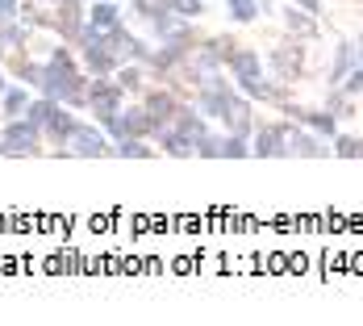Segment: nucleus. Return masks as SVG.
Listing matches in <instances>:
<instances>
[{"mask_svg":"<svg viewBox=\"0 0 363 326\" xmlns=\"http://www.w3.org/2000/svg\"><path fill=\"white\" fill-rule=\"evenodd\" d=\"M34 88L42 92V97L59 101V105H84V75L75 72V59L63 50V46H55L50 59L38 67Z\"/></svg>","mask_w":363,"mask_h":326,"instance_id":"obj_1","label":"nucleus"},{"mask_svg":"<svg viewBox=\"0 0 363 326\" xmlns=\"http://www.w3.org/2000/svg\"><path fill=\"white\" fill-rule=\"evenodd\" d=\"M38 143H42V130L30 117H9L0 130V155H34Z\"/></svg>","mask_w":363,"mask_h":326,"instance_id":"obj_2","label":"nucleus"},{"mask_svg":"<svg viewBox=\"0 0 363 326\" xmlns=\"http://www.w3.org/2000/svg\"><path fill=\"white\" fill-rule=\"evenodd\" d=\"M234 101H238V97H234L230 80H221V75H205V80H201V92H196V109H201L205 117H221V113L234 105Z\"/></svg>","mask_w":363,"mask_h":326,"instance_id":"obj_3","label":"nucleus"},{"mask_svg":"<svg viewBox=\"0 0 363 326\" xmlns=\"http://www.w3.org/2000/svg\"><path fill=\"white\" fill-rule=\"evenodd\" d=\"M67 155H79V159H101V155H109V138L96 130V126H75L72 138H67Z\"/></svg>","mask_w":363,"mask_h":326,"instance_id":"obj_4","label":"nucleus"},{"mask_svg":"<svg viewBox=\"0 0 363 326\" xmlns=\"http://www.w3.org/2000/svg\"><path fill=\"white\" fill-rule=\"evenodd\" d=\"M121 101H125V88H121L117 80L109 84L105 75H96V84L88 88V105H92V113H117Z\"/></svg>","mask_w":363,"mask_h":326,"instance_id":"obj_5","label":"nucleus"},{"mask_svg":"<svg viewBox=\"0 0 363 326\" xmlns=\"http://www.w3.org/2000/svg\"><path fill=\"white\" fill-rule=\"evenodd\" d=\"M117 130H121V138H146V134H155V121H150L146 105L117 109Z\"/></svg>","mask_w":363,"mask_h":326,"instance_id":"obj_6","label":"nucleus"},{"mask_svg":"<svg viewBox=\"0 0 363 326\" xmlns=\"http://www.w3.org/2000/svg\"><path fill=\"white\" fill-rule=\"evenodd\" d=\"M230 72H234V80H238V88L242 84H251V80H259L263 75V59L255 55V50H247V46H238V50H230Z\"/></svg>","mask_w":363,"mask_h":326,"instance_id":"obj_7","label":"nucleus"},{"mask_svg":"<svg viewBox=\"0 0 363 326\" xmlns=\"http://www.w3.org/2000/svg\"><path fill=\"white\" fill-rule=\"evenodd\" d=\"M251 155H263V159H276V155H289V130L284 126H267L255 134Z\"/></svg>","mask_w":363,"mask_h":326,"instance_id":"obj_8","label":"nucleus"},{"mask_svg":"<svg viewBox=\"0 0 363 326\" xmlns=\"http://www.w3.org/2000/svg\"><path fill=\"white\" fill-rule=\"evenodd\" d=\"M146 113H150L155 134H159L163 126H172V121H176V113H180V109H176V97H172V92H150V97H146Z\"/></svg>","mask_w":363,"mask_h":326,"instance_id":"obj_9","label":"nucleus"},{"mask_svg":"<svg viewBox=\"0 0 363 326\" xmlns=\"http://www.w3.org/2000/svg\"><path fill=\"white\" fill-rule=\"evenodd\" d=\"M88 26H92V30H117V26H121V4H117V0H92Z\"/></svg>","mask_w":363,"mask_h":326,"instance_id":"obj_10","label":"nucleus"},{"mask_svg":"<svg viewBox=\"0 0 363 326\" xmlns=\"http://www.w3.org/2000/svg\"><path fill=\"white\" fill-rule=\"evenodd\" d=\"M75 126H79V121H75L72 113H67L63 105H55L50 121H46V134H50V138H55L59 146H67V138H72V130H75Z\"/></svg>","mask_w":363,"mask_h":326,"instance_id":"obj_11","label":"nucleus"},{"mask_svg":"<svg viewBox=\"0 0 363 326\" xmlns=\"http://www.w3.org/2000/svg\"><path fill=\"white\" fill-rule=\"evenodd\" d=\"M221 121L230 126V134H247L251 130V105L247 101H234V105L221 113Z\"/></svg>","mask_w":363,"mask_h":326,"instance_id":"obj_12","label":"nucleus"},{"mask_svg":"<svg viewBox=\"0 0 363 326\" xmlns=\"http://www.w3.org/2000/svg\"><path fill=\"white\" fill-rule=\"evenodd\" d=\"M0 109H4V117H26V109H30V92H26V88H4Z\"/></svg>","mask_w":363,"mask_h":326,"instance_id":"obj_13","label":"nucleus"},{"mask_svg":"<svg viewBox=\"0 0 363 326\" xmlns=\"http://www.w3.org/2000/svg\"><path fill=\"white\" fill-rule=\"evenodd\" d=\"M272 67H276L280 80H289V75L301 67V46H284V50H276V55H272Z\"/></svg>","mask_w":363,"mask_h":326,"instance_id":"obj_14","label":"nucleus"},{"mask_svg":"<svg viewBox=\"0 0 363 326\" xmlns=\"http://www.w3.org/2000/svg\"><path fill=\"white\" fill-rule=\"evenodd\" d=\"M296 117H301L305 126H313L318 134H326V138L338 134V113H301V109H296Z\"/></svg>","mask_w":363,"mask_h":326,"instance_id":"obj_15","label":"nucleus"},{"mask_svg":"<svg viewBox=\"0 0 363 326\" xmlns=\"http://www.w3.org/2000/svg\"><path fill=\"white\" fill-rule=\"evenodd\" d=\"M55 105H59V101H50V97H42V92H38V101H30V109H26V117L34 121L38 130H46V121H50V113H55Z\"/></svg>","mask_w":363,"mask_h":326,"instance_id":"obj_16","label":"nucleus"},{"mask_svg":"<svg viewBox=\"0 0 363 326\" xmlns=\"http://www.w3.org/2000/svg\"><path fill=\"white\" fill-rule=\"evenodd\" d=\"M242 155H251V146L242 143V134H225L218 143V159H242Z\"/></svg>","mask_w":363,"mask_h":326,"instance_id":"obj_17","label":"nucleus"},{"mask_svg":"<svg viewBox=\"0 0 363 326\" xmlns=\"http://www.w3.org/2000/svg\"><path fill=\"white\" fill-rule=\"evenodd\" d=\"M351 63H355V50H351V46H338V63H334V72H330V84H342L347 72H351Z\"/></svg>","mask_w":363,"mask_h":326,"instance_id":"obj_18","label":"nucleus"},{"mask_svg":"<svg viewBox=\"0 0 363 326\" xmlns=\"http://www.w3.org/2000/svg\"><path fill=\"white\" fill-rule=\"evenodd\" d=\"M225 9H230V17H234V21H255V13H259V4H255V0H225Z\"/></svg>","mask_w":363,"mask_h":326,"instance_id":"obj_19","label":"nucleus"},{"mask_svg":"<svg viewBox=\"0 0 363 326\" xmlns=\"http://www.w3.org/2000/svg\"><path fill=\"white\" fill-rule=\"evenodd\" d=\"M289 155H322V146L309 134H289Z\"/></svg>","mask_w":363,"mask_h":326,"instance_id":"obj_20","label":"nucleus"},{"mask_svg":"<svg viewBox=\"0 0 363 326\" xmlns=\"http://www.w3.org/2000/svg\"><path fill=\"white\" fill-rule=\"evenodd\" d=\"M172 13H180V17H201L205 13V0H163Z\"/></svg>","mask_w":363,"mask_h":326,"instance_id":"obj_21","label":"nucleus"},{"mask_svg":"<svg viewBox=\"0 0 363 326\" xmlns=\"http://www.w3.org/2000/svg\"><path fill=\"white\" fill-rule=\"evenodd\" d=\"M113 151L125 155V159H130V155H134V159H146V155H150V146H146L143 138H121V146H113Z\"/></svg>","mask_w":363,"mask_h":326,"instance_id":"obj_22","label":"nucleus"},{"mask_svg":"<svg viewBox=\"0 0 363 326\" xmlns=\"http://www.w3.org/2000/svg\"><path fill=\"white\" fill-rule=\"evenodd\" d=\"M117 84H121L125 92H138V88H143V72H138V67H117Z\"/></svg>","mask_w":363,"mask_h":326,"instance_id":"obj_23","label":"nucleus"},{"mask_svg":"<svg viewBox=\"0 0 363 326\" xmlns=\"http://www.w3.org/2000/svg\"><path fill=\"white\" fill-rule=\"evenodd\" d=\"M284 21H289L292 34H313V21H309L305 13H296V9H289V13H284Z\"/></svg>","mask_w":363,"mask_h":326,"instance_id":"obj_24","label":"nucleus"},{"mask_svg":"<svg viewBox=\"0 0 363 326\" xmlns=\"http://www.w3.org/2000/svg\"><path fill=\"white\" fill-rule=\"evenodd\" d=\"M334 151H338L342 159H355V155H363V143H359V138H338Z\"/></svg>","mask_w":363,"mask_h":326,"instance_id":"obj_25","label":"nucleus"},{"mask_svg":"<svg viewBox=\"0 0 363 326\" xmlns=\"http://www.w3.org/2000/svg\"><path fill=\"white\" fill-rule=\"evenodd\" d=\"M342 92H347V97L363 92V67H351V72H347V84H342Z\"/></svg>","mask_w":363,"mask_h":326,"instance_id":"obj_26","label":"nucleus"},{"mask_svg":"<svg viewBox=\"0 0 363 326\" xmlns=\"http://www.w3.org/2000/svg\"><path fill=\"white\" fill-rule=\"evenodd\" d=\"M17 13H21V4H17V0H0V21H13Z\"/></svg>","mask_w":363,"mask_h":326,"instance_id":"obj_27","label":"nucleus"},{"mask_svg":"<svg viewBox=\"0 0 363 326\" xmlns=\"http://www.w3.org/2000/svg\"><path fill=\"white\" fill-rule=\"evenodd\" d=\"M296 4H301L305 13H318V9H322V0H296Z\"/></svg>","mask_w":363,"mask_h":326,"instance_id":"obj_28","label":"nucleus"},{"mask_svg":"<svg viewBox=\"0 0 363 326\" xmlns=\"http://www.w3.org/2000/svg\"><path fill=\"white\" fill-rule=\"evenodd\" d=\"M355 59H359V63H363V42H359V46H355Z\"/></svg>","mask_w":363,"mask_h":326,"instance_id":"obj_29","label":"nucleus"},{"mask_svg":"<svg viewBox=\"0 0 363 326\" xmlns=\"http://www.w3.org/2000/svg\"><path fill=\"white\" fill-rule=\"evenodd\" d=\"M4 88H9V84H4V72H0V97H4Z\"/></svg>","mask_w":363,"mask_h":326,"instance_id":"obj_30","label":"nucleus"},{"mask_svg":"<svg viewBox=\"0 0 363 326\" xmlns=\"http://www.w3.org/2000/svg\"><path fill=\"white\" fill-rule=\"evenodd\" d=\"M46 4H63V0H46Z\"/></svg>","mask_w":363,"mask_h":326,"instance_id":"obj_31","label":"nucleus"}]
</instances>
